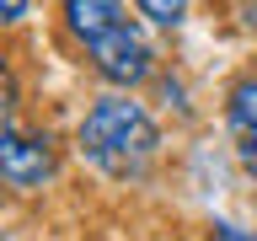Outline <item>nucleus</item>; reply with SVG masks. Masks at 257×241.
Returning a JSON list of instances; mask_svg holds the SVG:
<instances>
[{
    "label": "nucleus",
    "mask_w": 257,
    "mask_h": 241,
    "mask_svg": "<svg viewBox=\"0 0 257 241\" xmlns=\"http://www.w3.org/2000/svg\"><path fill=\"white\" fill-rule=\"evenodd\" d=\"M209 241H257V236L241 230V225H230V220H214V225H209Z\"/></svg>",
    "instance_id": "nucleus-7"
},
{
    "label": "nucleus",
    "mask_w": 257,
    "mask_h": 241,
    "mask_svg": "<svg viewBox=\"0 0 257 241\" xmlns=\"http://www.w3.org/2000/svg\"><path fill=\"white\" fill-rule=\"evenodd\" d=\"M59 177V145L54 134H32L0 118V182L16 193H38Z\"/></svg>",
    "instance_id": "nucleus-3"
},
{
    "label": "nucleus",
    "mask_w": 257,
    "mask_h": 241,
    "mask_svg": "<svg viewBox=\"0 0 257 241\" xmlns=\"http://www.w3.org/2000/svg\"><path fill=\"white\" fill-rule=\"evenodd\" d=\"M59 22L112 91H134L156 75V48L128 16V0H59Z\"/></svg>",
    "instance_id": "nucleus-1"
},
{
    "label": "nucleus",
    "mask_w": 257,
    "mask_h": 241,
    "mask_svg": "<svg viewBox=\"0 0 257 241\" xmlns=\"http://www.w3.org/2000/svg\"><path fill=\"white\" fill-rule=\"evenodd\" d=\"M32 0H0V27H16V22H27Z\"/></svg>",
    "instance_id": "nucleus-8"
},
{
    "label": "nucleus",
    "mask_w": 257,
    "mask_h": 241,
    "mask_svg": "<svg viewBox=\"0 0 257 241\" xmlns=\"http://www.w3.org/2000/svg\"><path fill=\"white\" fill-rule=\"evenodd\" d=\"M128 6H134L150 27H166V32L188 22V0H128Z\"/></svg>",
    "instance_id": "nucleus-5"
},
{
    "label": "nucleus",
    "mask_w": 257,
    "mask_h": 241,
    "mask_svg": "<svg viewBox=\"0 0 257 241\" xmlns=\"http://www.w3.org/2000/svg\"><path fill=\"white\" fill-rule=\"evenodd\" d=\"M75 150L107 182H145L161 161V124L128 91H107L86 107L75 129Z\"/></svg>",
    "instance_id": "nucleus-2"
},
{
    "label": "nucleus",
    "mask_w": 257,
    "mask_h": 241,
    "mask_svg": "<svg viewBox=\"0 0 257 241\" xmlns=\"http://www.w3.org/2000/svg\"><path fill=\"white\" fill-rule=\"evenodd\" d=\"M16 102H22V86H16L11 59L0 54V118H11V112H16Z\"/></svg>",
    "instance_id": "nucleus-6"
},
{
    "label": "nucleus",
    "mask_w": 257,
    "mask_h": 241,
    "mask_svg": "<svg viewBox=\"0 0 257 241\" xmlns=\"http://www.w3.org/2000/svg\"><path fill=\"white\" fill-rule=\"evenodd\" d=\"M225 129H230V150H236L241 172L257 177V75L230 80V91H225Z\"/></svg>",
    "instance_id": "nucleus-4"
}]
</instances>
